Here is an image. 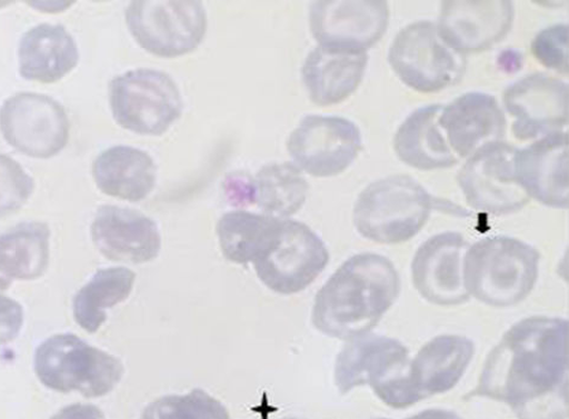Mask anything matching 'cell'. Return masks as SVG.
I'll return each mask as SVG.
<instances>
[{
  "instance_id": "cell-1",
  "label": "cell",
  "mask_w": 569,
  "mask_h": 419,
  "mask_svg": "<svg viewBox=\"0 0 569 419\" xmlns=\"http://www.w3.org/2000/svg\"><path fill=\"white\" fill-rule=\"evenodd\" d=\"M568 322L532 317L506 332L472 396L502 401L518 419H567Z\"/></svg>"
},
{
  "instance_id": "cell-2",
  "label": "cell",
  "mask_w": 569,
  "mask_h": 419,
  "mask_svg": "<svg viewBox=\"0 0 569 419\" xmlns=\"http://www.w3.org/2000/svg\"><path fill=\"white\" fill-rule=\"evenodd\" d=\"M401 291V279L386 257L348 259L317 293L312 320L329 337L350 340L376 328Z\"/></svg>"
},
{
  "instance_id": "cell-3",
  "label": "cell",
  "mask_w": 569,
  "mask_h": 419,
  "mask_svg": "<svg viewBox=\"0 0 569 419\" xmlns=\"http://www.w3.org/2000/svg\"><path fill=\"white\" fill-rule=\"evenodd\" d=\"M540 253L526 242L507 237L476 242L465 260V282L470 297L497 308L525 301L532 291Z\"/></svg>"
},
{
  "instance_id": "cell-4",
  "label": "cell",
  "mask_w": 569,
  "mask_h": 419,
  "mask_svg": "<svg viewBox=\"0 0 569 419\" xmlns=\"http://www.w3.org/2000/svg\"><path fill=\"white\" fill-rule=\"evenodd\" d=\"M438 201L409 176H392L366 188L353 208V225L360 235L386 245L417 237Z\"/></svg>"
},
{
  "instance_id": "cell-5",
  "label": "cell",
  "mask_w": 569,
  "mask_h": 419,
  "mask_svg": "<svg viewBox=\"0 0 569 419\" xmlns=\"http://www.w3.org/2000/svg\"><path fill=\"white\" fill-rule=\"evenodd\" d=\"M34 370L50 390L77 392L86 398L111 393L124 376V366L117 357L72 333L44 339L36 351Z\"/></svg>"
},
{
  "instance_id": "cell-6",
  "label": "cell",
  "mask_w": 569,
  "mask_h": 419,
  "mask_svg": "<svg viewBox=\"0 0 569 419\" xmlns=\"http://www.w3.org/2000/svg\"><path fill=\"white\" fill-rule=\"evenodd\" d=\"M330 255L316 232L301 222L280 219L253 260L269 289L291 295L311 286L326 270Z\"/></svg>"
},
{
  "instance_id": "cell-7",
  "label": "cell",
  "mask_w": 569,
  "mask_h": 419,
  "mask_svg": "<svg viewBox=\"0 0 569 419\" xmlns=\"http://www.w3.org/2000/svg\"><path fill=\"white\" fill-rule=\"evenodd\" d=\"M110 104L118 126L141 136L164 134L183 111L172 77L152 69L117 76L110 84Z\"/></svg>"
},
{
  "instance_id": "cell-8",
  "label": "cell",
  "mask_w": 569,
  "mask_h": 419,
  "mask_svg": "<svg viewBox=\"0 0 569 419\" xmlns=\"http://www.w3.org/2000/svg\"><path fill=\"white\" fill-rule=\"evenodd\" d=\"M475 353L463 336H439L419 351L403 375L380 388L376 395L395 409H406L419 401L452 390L466 375Z\"/></svg>"
},
{
  "instance_id": "cell-9",
  "label": "cell",
  "mask_w": 569,
  "mask_h": 419,
  "mask_svg": "<svg viewBox=\"0 0 569 419\" xmlns=\"http://www.w3.org/2000/svg\"><path fill=\"white\" fill-rule=\"evenodd\" d=\"M389 61L398 79L422 94L457 84L467 70L466 56L449 48L429 21L403 28L391 44Z\"/></svg>"
},
{
  "instance_id": "cell-10",
  "label": "cell",
  "mask_w": 569,
  "mask_h": 419,
  "mask_svg": "<svg viewBox=\"0 0 569 419\" xmlns=\"http://www.w3.org/2000/svg\"><path fill=\"white\" fill-rule=\"evenodd\" d=\"M130 33L141 48L160 58H177L198 49L207 34L202 2L136 0L126 11Z\"/></svg>"
},
{
  "instance_id": "cell-11",
  "label": "cell",
  "mask_w": 569,
  "mask_h": 419,
  "mask_svg": "<svg viewBox=\"0 0 569 419\" xmlns=\"http://www.w3.org/2000/svg\"><path fill=\"white\" fill-rule=\"evenodd\" d=\"M0 131L14 150L48 160L69 142L70 122L64 107L37 92H20L0 108Z\"/></svg>"
},
{
  "instance_id": "cell-12",
  "label": "cell",
  "mask_w": 569,
  "mask_h": 419,
  "mask_svg": "<svg viewBox=\"0 0 569 419\" xmlns=\"http://www.w3.org/2000/svg\"><path fill=\"white\" fill-rule=\"evenodd\" d=\"M362 148L360 129L341 117L307 116L287 142L293 164L316 178L342 174Z\"/></svg>"
},
{
  "instance_id": "cell-13",
  "label": "cell",
  "mask_w": 569,
  "mask_h": 419,
  "mask_svg": "<svg viewBox=\"0 0 569 419\" xmlns=\"http://www.w3.org/2000/svg\"><path fill=\"white\" fill-rule=\"evenodd\" d=\"M390 8L383 0H320L310 8V27L320 48L366 52L387 33Z\"/></svg>"
},
{
  "instance_id": "cell-14",
  "label": "cell",
  "mask_w": 569,
  "mask_h": 419,
  "mask_svg": "<svg viewBox=\"0 0 569 419\" xmlns=\"http://www.w3.org/2000/svg\"><path fill=\"white\" fill-rule=\"evenodd\" d=\"M516 151L511 144L491 143L471 154L461 167L457 180L472 209L502 216L529 203V196L516 180Z\"/></svg>"
},
{
  "instance_id": "cell-15",
  "label": "cell",
  "mask_w": 569,
  "mask_h": 419,
  "mask_svg": "<svg viewBox=\"0 0 569 419\" xmlns=\"http://www.w3.org/2000/svg\"><path fill=\"white\" fill-rule=\"evenodd\" d=\"M568 86L545 73H532L505 90L503 103L513 118L519 141L563 132L568 126Z\"/></svg>"
},
{
  "instance_id": "cell-16",
  "label": "cell",
  "mask_w": 569,
  "mask_h": 419,
  "mask_svg": "<svg viewBox=\"0 0 569 419\" xmlns=\"http://www.w3.org/2000/svg\"><path fill=\"white\" fill-rule=\"evenodd\" d=\"M515 14L510 0H448L441 3L437 28L452 50L479 53L495 48L511 32Z\"/></svg>"
},
{
  "instance_id": "cell-17",
  "label": "cell",
  "mask_w": 569,
  "mask_h": 419,
  "mask_svg": "<svg viewBox=\"0 0 569 419\" xmlns=\"http://www.w3.org/2000/svg\"><path fill=\"white\" fill-rule=\"evenodd\" d=\"M469 243L459 232H442L428 239L415 255L412 282L430 303L451 307L466 303L470 295L465 282Z\"/></svg>"
},
{
  "instance_id": "cell-18",
  "label": "cell",
  "mask_w": 569,
  "mask_h": 419,
  "mask_svg": "<svg viewBox=\"0 0 569 419\" xmlns=\"http://www.w3.org/2000/svg\"><path fill=\"white\" fill-rule=\"evenodd\" d=\"M568 150L567 132L551 133L517 149L515 176L529 198L552 209H568Z\"/></svg>"
},
{
  "instance_id": "cell-19",
  "label": "cell",
  "mask_w": 569,
  "mask_h": 419,
  "mask_svg": "<svg viewBox=\"0 0 569 419\" xmlns=\"http://www.w3.org/2000/svg\"><path fill=\"white\" fill-rule=\"evenodd\" d=\"M439 127L456 157L466 159L488 144L502 142L507 123L495 97L468 92L442 107Z\"/></svg>"
},
{
  "instance_id": "cell-20",
  "label": "cell",
  "mask_w": 569,
  "mask_h": 419,
  "mask_svg": "<svg viewBox=\"0 0 569 419\" xmlns=\"http://www.w3.org/2000/svg\"><path fill=\"white\" fill-rule=\"evenodd\" d=\"M90 231L99 252L112 261L143 263L156 259L161 250L158 225L136 210L103 206Z\"/></svg>"
},
{
  "instance_id": "cell-21",
  "label": "cell",
  "mask_w": 569,
  "mask_h": 419,
  "mask_svg": "<svg viewBox=\"0 0 569 419\" xmlns=\"http://www.w3.org/2000/svg\"><path fill=\"white\" fill-rule=\"evenodd\" d=\"M408 349L398 340L380 336L350 339L338 355L335 381L338 391L347 395L353 388H375L402 375L409 363Z\"/></svg>"
},
{
  "instance_id": "cell-22",
  "label": "cell",
  "mask_w": 569,
  "mask_h": 419,
  "mask_svg": "<svg viewBox=\"0 0 569 419\" xmlns=\"http://www.w3.org/2000/svg\"><path fill=\"white\" fill-rule=\"evenodd\" d=\"M79 61V48L63 26L39 24L29 29L20 41V73L27 81L57 83L74 70Z\"/></svg>"
},
{
  "instance_id": "cell-23",
  "label": "cell",
  "mask_w": 569,
  "mask_h": 419,
  "mask_svg": "<svg viewBox=\"0 0 569 419\" xmlns=\"http://www.w3.org/2000/svg\"><path fill=\"white\" fill-rule=\"evenodd\" d=\"M368 64L366 52L335 51L318 46L307 56L302 81L313 103H342L360 87Z\"/></svg>"
},
{
  "instance_id": "cell-24",
  "label": "cell",
  "mask_w": 569,
  "mask_h": 419,
  "mask_svg": "<svg viewBox=\"0 0 569 419\" xmlns=\"http://www.w3.org/2000/svg\"><path fill=\"white\" fill-rule=\"evenodd\" d=\"M91 172L102 193L132 203L146 199L158 179V167L150 154L127 146L102 151Z\"/></svg>"
},
{
  "instance_id": "cell-25",
  "label": "cell",
  "mask_w": 569,
  "mask_h": 419,
  "mask_svg": "<svg viewBox=\"0 0 569 419\" xmlns=\"http://www.w3.org/2000/svg\"><path fill=\"white\" fill-rule=\"evenodd\" d=\"M442 107L419 108L399 127L393 139L399 160L419 170L448 169L459 162L439 127Z\"/></svg>"
},
{
  "instance_id": "cell-26",
  "label": "cell",
  "mask_w": 569,
  "mask_h": 419,
  "mask_svg": "<svg viewBox=\"0 0 569 419\" xmlns=\"http://www.w3.org/2000/svg\"><path fill=\"white\" fill-rule=\"evenodd\" d=\"M50 227L23 222L0 235V271L10 279L34 281L50 263Z\"/></svg>"
},
{
  "instance_id": "cell-27",
  "label": "cell",
  "mask_w": 569,
  "mask_h": 419,
  "mask_svg": "<svg viewBox=\"0 0 569 419\" xmlns=\"http://www.w3.org/2000/svg\"><path fill=\"white\" fill-rule=\"evenodd\" d=\"M134 281L136 273L127 268L99 270L74 295V321L89 333L98 332L107 320L106 310L128 300Z\"/></svg>"
},
{
  "instance_id": "cell-28",
  "label": "cell",
  "mask_w": 569,
  "mask_h": 419,
  "mask_svg": "<svg viewBox=\"0 0 569 419\" xmlns=\"http://www.w3.org/2000/svg\"><path fill=\"white\" fill-rule=\"evenodd\" d=\"M254 203L277 219L297 213L305 204L310 184L293 163H271L260 168L254 181Z\"/></svg>"
},
{
  "instance_id": "cell-29",
  "label": "cell",
  "mask_w": 569,
  "mask_h": 419,
  "mask_svg": "<svg viewBox=\"0 0 569 419\" xmlns=\"http://www.w3.org/2000/svg\"><path fill=\"white\" fill-rule=\"evenodd\" d=\"M279 220L242 210L223 215L218 236L226 259L237 263L253 262Z\"/></svg>"
},
{
  "instance_id": "cell-30",
  "label": "cell",
  "mask_w": 569,
  "mask_h": 419,
  "mask_svg": "<svg viewBox=\"0 0 569 419\" xmlns=\"http://www.w3.org/2000/svg\"><path fill=\"white\" fill-rule=\"evenodd\" d=\"M140 419H230L221 401L203 390L164 396L149 403Z\"/></svg>"
},
{
  "instance_id": "cell-31",
  "label": "cell",
  "mask_w": 569,
  "mask_h": 419,
  "mask_svg": "<svg viewBox=\"0 0 569 419\" xmlns=\"http://www.w3.org/2000/svg\"><path fill=\"white\" fill-rule=\"evenodd\" d=\"M34 179L7 154L0 153V220L17 213L32 197Z\"/></svg>"
},
{
  "instance_id": "cell-32",
  "label": "cell",
  "mask_w": 569,
  "mask_h": 419,
  "mask_svg": "<svg viewBox=\"0 0 569 419\" xmlns=\"http://www.w3.org/2000/svg\"><path fill=\"white\" fill-rule=\"evenodd\" d=\"M531 51L536 60L552 71L568 74V26H551L537 34Z\"/></svg>"
},
{
  "instance_id": "cell-33",
  "label": "cell",
  "mask_w": 569,
  "mask_h": 419,
  "mask_svg": "<svg viewBox=\"0 0 569 419\" xmlns=\"http://www.w3.org/2000/svg\"><path fill=\"white\" fill-rule=\"evenodd\" d=\"M23 322L24 312L21 303L0 293V348L19 337Z\"/></svg>"
},
{
  "instance_id": "cell-34",
  "label": "cell",
  "mask_w": 569,
  "mask_h": 419,
  "mask_svg": "<svg viewBox=\"0 0 569 419\" xmlns=\"http://www.w3.org/2000/svg\"><path fill=\"white\" fill-rule=\"evenodd\" d=\"M227 192L242 204L254 203V186L253 181L242 176H233L227 179Z\"/></svg>"
},
{
  "instance_id": "cell-35",
  "label": "cell",
  "mask_w": 569,
  "mask_h": 419,
  "mask_svg": "<svg viewBox=\"0 0 569 419\" xmlns=\"http://www.w3.org/2000/svg\"><path fill=\"white\" fill-rule=\"evenodd\" d=\"M51 419H106L104 413L91 403H71Z\"/></svg>"
},
{
  "instance_id": "cell-36",
  "label": "cell",
  "mask_w": 569,
  "mask_h": 419,
  "mask_svg": "<svg viewBox=\"0 0 569 419\" xmlns=\"http://www.w3.org/2000/svg\"><path fill=\"white\" fill-rule=\"evenodd\" d=\"M407 419H463L460 418L457 413L446 410H427L423 412H420L418 415H415L412 417H409Z\"/></svg>"
},
{
  "instance_id": "cell-37",
  "label": "cell",
  "mask_w": 569,
  "mask_h": 419,
  "mask_svg": "<svg viewBox=\"0 0 569 419\" xmlns=\"http://www.w3.org/2000/svg\"><path fill=\"white\" fill-rule=\"evenodd\" d=\"M12 283V279H10L4 272L0 271V293H4Z\"/></svg>"
},
{
  "instance_id": "cell-38",
  "label": "cell",
  "mask_w": 569,
  "mask_h": 419,
  "mask_svg": "<svg viewBox=\"0 0 569 419\" xmlns=\"http://www.w3.org/2000/svg\"><path fill=\"white\" fill-rule=\"evenodd\" d=\"M284 419H299V418H284Z\"/></svg>"
}]
</instances>
